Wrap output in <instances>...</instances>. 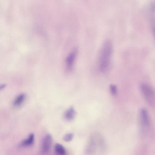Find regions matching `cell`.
Here are the masks:
<instances>
[{"mask_svg": "<svg viewBox=\"0 0 155 155\" xmlns=\"http://www.w3.org/2000/svg\"><path fill=\"white\" fill-rule=\"evenodd\" d=\"M112 50L111 42L110 41H106L102 48L99 60L100 69L103 72L106 71L108 68Z\"/></svg>", "mask_w": 155, "mask_h": 155, "instance_id": "cell-1", "label": "cell"}, {"mask_svg": "<svg viewBox=\"0 0 155 155\" xmlns=\"http://www.w3.org/2000/svg\"><path fill=\"white\" fill-rule=\"evenodd\" d=\"M140 89L147 101L151 104H153L155 100V93L153 89L147 84H142L140 85Z\"/></svg>", "mask_w": 155, "mask_h": 155, "instance_id": "cell-2", "label": "cell"}, {"mask_svg": "<svg viewBox=\"0 0 155 155\" xmlns=\"http://www.w3.org/2000/svg\"><path fill=\"white\" fill-rule=\"evenodd\" d=\"M52 137L50 134H47L44 138L41 146V151L44 154L48 153L51 148Z\"/></svg>", "mask_w": 155, "mask_h": 155, "instance_id": "cell-3", "label": "cell"}, {"mask_svg": "<svg viewBox=\"0 0 155 155\" xmlns=\"http://www.w3.org/2000/svg\"><path fill=\"white\" fill-rule=\"evenodd\" d=\"M77 53V50L75 49L69 54L66 58L67 67L68 69L69 70L71 69L72 67Z\"/></svg>", "mask_w": 155, "mask_h": 155, "instance_id": "cell-4", "label": "cell"}, {"mask_svg": "<svg viewBox=\"0 0 155 155\" xmlns=\"http://www.w3.org/2000/svg\"><path fill=\"white\" fill-rule=\"evenodd\" d=\"M140 121L142 124L145 126L149 125L150 118L147 111L144 109H142L140 113Z\"/></svg>", "mask_w": 155, "mask_h": 155, "instance_id": "cell-5", "label": "cell"}, {"mask_svg": "<svg viewBox=\"0 0 155 155\" xmlns=\"http://www.w3.org/2000/svg\"><path fill=\"white\" fill-rule=\"evenodd\" d=\"M76 115V112L72 107L67 109L64 114V118L67 120L70 121L74 119Z\"/></svg>", "mask_w": 155, "mask_h": 155, "instance_id": "cell-6", "label": "cell"}, {"mask_svg": "<svg viewBox=\"0 0 155 155\" xmlns=\"http://www.w3.org/2000/svg\"><path fill=\"white\" fill-rule=\"evenodd\" d=\"M35 140V136L34 134H30L28 137L23 140L20 144V146L22 147H29L32 145Z\"/></svg>", "mask_w": 155, "mask_h": 155, "instance_id": "cell-7", "label": "cell"}, {"mask_svg": "<svg viewBox=\"0 0 155 155\" xmlns=\"http://www.w3.org/2000/svg\"><path fill=\"white\" fill-rule=\"evenodd\" d=\"M54 151L55 153L59 155H64L66 151L64 147L61 144L57 143L54 146Z\"/></svg>", "mask_w": 155, "mask_h": 155, "instance_id": "cell-8", "label": "cell"}, {"mask_svg": "<svg viewBox=\"0 0 155 155\" xmlns=\"http://www.w3.org/2000/svg\"><path fill=\"white\" fill-rule=\"evenodd\" d=\"M26 97L25 94L22 93L19 95L14 100L13 105L15 107H18L21 105L24 101Z\"/></svg>", "mask_w": 155, "mask_h": 155, "instance_id": "cell-9", "label": "cell"}, {"mask_svg": "<svg viewBox=\"0 0 155 155\" xmlns=\"http://www.w3.org/2000/svg\"><path fill=\"white\" fill-rule=\"evenodd\" d=\"M73 137L74 135L73 134H67L64 136L63 139L64 141L66 142H69L72 140Z\"/></svg>", "mask_w": 155, "mask_h": 155, "instance_id": "cell-10", "label": "cell"}, {"mask_svg": "<svg viewBox=\"0 0 155 155\" xmlns=\"http://www.w3.org/2000/svg\"><path fill=\"white\" fill-rule=\"evenodd\" d=\"M110 89L111 93L113 95H116L117 94V88L116 85L111 84L110 86Z\"/></svg>", "mask_w": 155, "mask_h": 155, "instance_id": "cell-11", "label": "cell"}, {"mask_svg": "<svg viewBox=\"0 0 155 155\" xmlns=\"http://www.w3.org/2000/svg\"><path fill=\"white\" fill-rule=\"evenodd\" d=\"M6 85L5 84H3L0 86V89L1 90L3 89L5 87Z\"/></svg>", "mask_w": 155, "mask_h": 155, "instance_id": "cell-12", "label": "cell"}, {"mask_svg": "<svg viewBox=\"0 0 155 155\" xmlns=\"http://www.w3.org/2000/svg\"><path fill=\"white\" fill-rule=\"evenodd\" d=\"M154 33L155 34V27H154Z\"/></svg>", "mask_w": 155, "mask_h": 155, "instance_id": "cell-13", "label": "cell"}]
</instances>
